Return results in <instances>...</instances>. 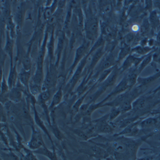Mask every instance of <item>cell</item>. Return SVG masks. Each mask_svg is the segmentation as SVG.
Segmentation results:
<instances>
[{
	"instance_id": "obj_26",
	"label": "cell",
	"mask_w": 160,
	"mask_h": 160,
	"mask_svg": "<svg viewBox=\"0 0 160 160\" xmlns=\"http://www.w3.org/2000/svg\"><path fill=\"white\" fill-rule=\"evenodd\" d=\"M7 56V55L5 52L4 50L3 49V48H2L1 49V69L4 70L5 69V63Z\"/></svg>"
},
{
	"instance_id": "obj_10",
	"label": "cell",
	"mask_w": 160,
	"mask_h": 160,
	"mask_svg": "<svg viewBox=\"0 0 160 160\" xmlns=\"http://www.w3.org/2000/svg\"><path fill=\"white\" fill-rule=\"evenodd\" d=\"M148 19L151 32L156 35L160 30V12L156 9H154L149 13Z\"/></svg>"
},
{
	"instance_id": "obj_11",
	"label": "cell",
	"mask_w": 160,
	"mask_h": 160,
	"mask_svg": "<svg viewBox=\"0 0 160 160\" xmlns=\"http://www.w3.org/2000/svg\"><path fill=\"white\" fill-rule=\"evenodd\" d=\"M63 98V84H60L57 90L52 95V100L49 105V109L51 112L54 111L56 107L62 102Z\"/></svg>"
},
{
	"instance_id": "obj_21",
	"label": "cell",
	"mask_w": 160,
	"mask_h": 160,
	"mask_svg": "<svg viewBox=\"0 0 160 160\" xmlns=\"http://www.w3.org/2000/svg\"><path fill=\"white\" fill-rule=\"evenodd\" d=\"M51 128V130L52 133L58 140H62L64 138V135L62 132L60 131L59 127L58 126L56 122H52L51 125L49 126Z\"/></svg>"
},
{
	"instance_id": "obj_22",
	"label": "cell",
	"mask_w": 160,
	"mask_h": 160,
	"mask_svg": "<svg viewBox=\"0 0 160 160\" xmlns=\"http://www.w3.org/2000/svg\"><path fill=\"white\" fill-rule=\"evenodd\" d=\"M122 115V112L118 107H111V110L109 113V121L110 122H113L115 120Z\"/></svg>"
},
{
	"instance_id": "obj_12",
	"label": "cell",
	"mask_w": 160,
	"mask_h": 160,
	"mask_svg": "<svg viewBox=\"0 0 160 160\" xmlns=\"http://www.w3.org/2000/svg\"><path fill=\"white\" fill-rule=\"evenodd\" d=\"M17 65H18V62L15 60L14 65L10 66L8 76L7 78V82L10 87V90L16 87L18 82L19 73L18 72Z\"/></svg>"
},
{
	"instance_id": "obj_28",
	"label": "cell",
	"mask_w": 160,
	"mask_h": 160,
	"mask_svg": "<svg viewBox=\"0 0 160 160\" xmlns=\"http://www.w3.org/2000/svg\"><path fill=\"white\" fill-rule=\"evenodd\" d=\"M160 91V85L158 87H156L154 90H153L152 92H153V93H154V94H157V93L158 92H159Z\"/></svg>"
},
{
	"instance_id": "obj_18",
	"label": "cell",
	"mask_w": 160,
	"mask_h": 160,
	"mask_svg": "<svg viewBox=\"0 0 160 160\" xmlns=\"http://www.w3.org/2000/svg\"><path fill=\"white\" fill-rule=\"evenodd\" d=\"M154 51L151 52L148 55L145 56L143 59V60L142 61V62L140 63V64L138 65V67L137 68V70L139 74L145 69L146 67H148L149 64L152 63V60H153V53Z\"/></svg>"
},
{
	"instance_id": "obj_15",
	"label": "cell",
	"mask_w": 160,
	"mask_h": 160,
	"mask_svg": "<svg viewBox=\"0 0 160 160\" xmlns=\"http://www.w3.org/2000/svg\"><path fill=\"white\" fill-rule=\"evenodd\" d=\"M33 152L35 154H39L46 156L49 160H58V156L56 153V149H52V150H51L47 148L46 145L42 147L41 148L33 151Z\"/></svg>"
},
{
	"instance_id": "obj_16",
	"label": "cell",
	"mask_w": 160,
	"mask_h": 160,
	"mask_svg": "<svg viewBox=\"0 0 160 160\" xmlns=\"http://www.w3.org/2000/svg\"><path fill=\"white\" fill-rule=\"evenodd\" d=\"M32 71H26L23 68H21L18 75V80L20 83L28 90L29 84L32 79Z\"/></svg>"
},
{
	"instance_id": "obj_13",
	"label": "cell",
	"mask_w": 160,
	"mask_h": 160,
	"mask_svg": "<svg viewBox=\"0 0 160 160\" xmlns=\"http://www.w3.org/2000/svg\"><path fill=\"white\" fill-rule=\"evenodd\" d=\"M159 78H160V70L159 71H157L155 74L149 76H146V77L139 76L137 80V85L145 88L148 85L155 82L156 79H158Z\"/></svg>"
},
{
	"instance_id": "obj_1",
	"label": "cell",
	"mask_w": 160,
	"mask_h": 160,
	"mask_svg": "<svg viewBox=\"0 0 160 160\" xmlns=\"http://www.w3.org/2000/svg\"><path fill=\"white\" fill-rule=\"evenodd\" d=\"M91 44L92 43L90 41H87L86 38H84L82 43L77 48L72 63L69 68L68 73H67V79H69L70 78V77L73 74L75 69L76 68L79 63L88 54L92 48Z\"/></svg>"
},
{
	"instance_id": "obj_27",
	"label": "cell",
	"mask_w": 160,
	"mask_h": 160,
	"mask_svg": "<svg viewBox=\"0 0 160 160\" xmlns=\"http://www.w3.org/2000/svg\"><path fill=\"white\" fill-rule=\"evenodd\" d=\"M154 8L160 12V1H153Z\"/></svg>"
},
{
	"instance_id": "obj_14",
	"label": "cell",
	"mask_w": 160,
	"mask_h": 160,
	"mask_svg": "<svg viewBox=\"0 0 160 160\" xmlns=\"http://www.w3.org/2000/svg\"><path fill=\"white\" fill-rule=\"evenodd\" d=\"M156 51L155 49L151 48L148 46H142L140 44L137 45L131 49V54L137 57H143L150 54L151 52Z\"/></svg>"
},
{
	"instance_id": "obj_25",
	"label": "cell",
	"mask_w": 160,
	"mask_h": 160,
	"mask_svg": "<svg viewBox=\"0 0 160 160\" xmlns=\"http://www.w3.org/2000/svg\"><path fill=\"white\" fill-rule=\"evenodd\" d=\"M155 42H156V51H155L158 53H160V30L156 35Z\"/></svg>"
},
{
	"instance_id": "obj_4",
	"label": "cell",
	"mask_w": 160,
	"mask_h": 160,
	"mask_svg": "<svg viewBox=\"0 0 160 160\" xmlns=\"http://www.w3.org/2000/svg\"><path fill=\"white\" fill-rule=\"evenodd\" d=\"M32 135L31 138L28 142H26V147L32 151H35L42 147L46 146L45 142L43 140L42 135L39 130L35 126V125L31 126Z\"/></svg>"
},
{
	"instance_id": "obj_2",
	"label": "cell",
	"mask_w": 160,
	"mask_h": 160,
	"mask_svg": "<svg viewBox=\"0 0 160 160\" xmlns=\"http://www.w3.org/2000/svg\"><path fill=\"white\" fill-rule=\"evenodd\" d=\"M30 98V103L32 105V108L33 112V119H34V122L35 124L37 126V127L41 129L45 134L46 135V136L48 137V139L50 140V142H51L52 144V147L53 149H56V147L54 145V142H53V140L52 139V137L50 134V132L49 131V130L48 129L44 121L42 120V118H41V117L40 116L36 108V104H37V98L34 96H33L32 95H30L29 96Z\"/></svg>"
},
{
	"instance_id": "obj_5",
	"label": "cell",
	"mask_w": 160,
	"mask_h": 160,
	"mask_svg": "<svg viewBox=\"0 0 160 160\" xmlns=\"http://www.w3.org/2000/svg\"><path fill=\"white\" fill-rule=\"evenodd\" d=\"M131 88H131L129 87L128 79H127V76L125 74V75L124 76L122 79L116 85V87L112 90V91L110 93V94L107 96H106L103 100L99 102V104H100V107L102 108V104L104 102H106V101H110V99H111L112 98H115L116 96H117L120 94H123V93L126 92L127 90H128L129 89H131Z\"/></svg>"
},
{
	"instance_id": "obj_7",
	"label": "cell",
	"mask_w": 160,
	"mask_h": 160,
	"mask_svg": "<svg viewBox=\"0 0 160 160\" xmlns=\"http://www.w3.org/2000/svg\"><path fill=\"white\" fill-rule=\"evenodd\" d=\"M55 27H51L47 43V53L48 61L50 63H55Z\"/></svg>"
},
{
	"instance_id": "obj_20",
	"label": "cell",
	"mask_w": 160,
	"mask_h": 160,
	"mask_svg": "<svg viewBox=\"0 0 160 160\" xmlns=\"http://www.w3.org/2000/svg\"><path fill=\"white\" fill-rule=\"evenodd\" d=\"M28 88L30 94L35 98H37L42 92V87L41 85L33 83L31 82H30Z\"/></svg>"
},
{
	"instance_id": "obj_9",
	"label": "cell",
	"mask_w": 160,
	"mask_h": 160,
	"mask_svg": "<svg viewBox=\"0 0 160 160\" xmlns=\"http://www.w3.org/2000/svg\"><path fill=\"white\" fill-rule=\"evenodd\" d=\"M6 37H5V44L3 49L5 52L10 57V66L14 65V39H13L10 35L9 32L6 30Z\"/></svg>"
},
{
	"instance_id": "obj_30",
	"label": "cell",
	"mask_w": 160,
	"mask_h": 160,
	"mask_svg": "<svg viewBox=\"0 0 160 160\" xmlns=\"http://www.w3.org/2000/svg\"><path fill=\"white\" fill-rule=\"evenodd\" d=\"M63 160H68V159H63Z\"/></svg>"
},
{
	"instance_id": "obj_24",
	"label": "cell",
	"mask_w": 160,
	"mask_h": 160,
	"mask_svg": "<svg viewBox=\"0 0 160 160\" xmlns=\"http://www.w3.org/2000/svg\"><path fill=\"white\" fill-rule=\"evenodd\" d=\"M144 8L149 13L151 12L154 9L153 1H144Z\"/></svg>"
},
{
	"instance_id": "obj_8",
	"label": "cell",
	"mask_w": 160,
	"mask_h": 160,
	"mask_svg": "<svg viewBox=\"0 0 160 160\" xmlns=\"http://www.w3.org/2000/svg\"><path fill=\"white\" fill-rule=\"evenodd\" d=\"M16 7L15 13L13 15V18L16 24L17 28L22 30L26 12L25 3L22 1L18 2Z\"/></svg>"
},
{
	"instance_id": "obj_17",
	"label": "cell",
	"mask_w": 160,
	"mask_h": 160,
	"mask_svg": "<svg viewBox=\"0 0 160 160\" xmlns=\"http://www.w3.org/2000/svg\"><path fill=\"white\" fill-rule=\"evenodd\" d=\"M131 49L132 48H131L130 46L127 45L124 42L123 43L117 55V64L123 60H125L129 55L131 54Z\"/></svg>"
},
{
	"instance_id": "obj_19",
	"label": "cell",
	"mask_w": 160,
	"mask_h": 160,
	"mask_svg": "<svg viewBox=\"0 0 160 160\" xmlns=\"http://www.w3.org/2000/svg\"><path fill=\"white\" fill-rule=\"evenodd\" d=\"M10 90V87L8 86L7 79L5 77V70L1 69V92L0 95L3 96L7 95Z\"/></svg>"
},
{
	"instance_id": "obj_23",
	"label": "cell",
	"mask_w": 160,
	"mask_h": 160,
	"mask_svg": "<svg viewBox=\"0 0 160 160\" xmlns=\"http://www.w3.org/2000/svg\"><path fill=\"white\" fill-rule=\"evenodd\" d=\"M22 149H23L24 151L22 160H38L33 151L29 149L28 148H25V147H23Z\"/></svg>"
},
{
	"instance_id": "obj_29",
	"label": "cell",
	"mask_w": 160,
	"mask_h": 160,
	"mask_svg": "<svg viewBox=\"0 0 160 160\" xmlns=\"http://www.w3.org/2000/svg\"><path fill=\"white\" fill-rule=\"evenodd\" d=\"M160 104V98H159V101H158V105Z\"/></svg>"
},
{
	"instance_id": "obj_3",
	"label": "cell",
	"mask_w": 160,
	"mask_h": 160,
	"mask_svg": "<svg viewBox=\"0 0 160 160\" xmlns=\"http://www.w3.org/2000/svg\"><path fill=\"white\" fill-rule=\"evenodd\" d=\"M96 126V132L99 135H111L114 130V127L109 121V113L106 114L99 118L92 121Z\"/></svg>"
},
{
	"instance_id": "obj_6",
	"label": "cell",
	"mask_w": 160,
	"mask_h": 160,
	"mask_svg": "<svg viewBox=\"0 0 160 160\" xmlns=\"http://www.w3.org/2000/svg\"><path fill=\"white\" fill-rule=\"evenodd\" d=\"M145 57H140L133 55L132 54L129 55L122 62L121 67H119V70L121 74L128 71L132 68H138Z\"/></svg>"
}]
</instances>
